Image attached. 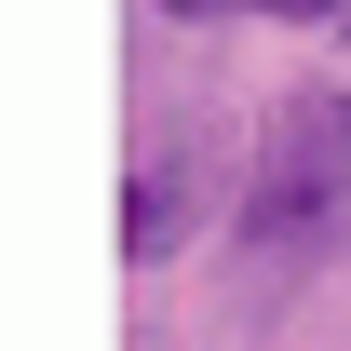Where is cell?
Wrapping results in <instances>:
<instances>
[{"label": "cell", "mask_w": 351, "mask_h": 351, "mask_svg": "<svg viewBox=\"0 0 351 351\" xmlns=\"http://www.w3.org/2000/svg\"><path fill=\"white\" fill-rule=\"evenodd\" d=\"M162 14H217V0H162Z\"/></svg>", "instance_id": "cell-4"}, {"label": "cell", "mask_w": 351, "mask_h": 351, "mask_svg": "<svg viewBox=\"0 0 351 351\" xmlns=\"http://www.w3.org/2000/svg\"><path fill=\"white\" fill-rule=\"evenodd\" d=\"M257 14H338V0H257Z\"/></svg>", "instance_id": "cell-3"}, {"label": "cell", "mask_w": 351, "mask_h": 351, "mask_svg": "<svg viewBox=\"0 0 351 351\" xmlns=\"http://www.w3.org/2000/svg\"><path fill=\"white\" fill-rule=\"evenodd\" d=\"M351 217V95L338 82H298L257 135V176H243V243H324Z\"/></svg>", "instance_id": "cell-1"}, {"label": "cell", "mask_w": 351, "mask_h": 351, "mask_svg": "<svg viewBox=\"0 0 351 351\" xmlns=\"http://www.w3.org/2000/svg\"><path fill=\"white\" fill-rule=\"evenodd\" d=\"M176 230H189V162H149L122 189V257H176Z\"/></svg>", "instance_id": "cell-2"}]
</instances>
